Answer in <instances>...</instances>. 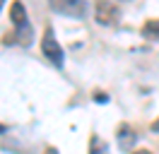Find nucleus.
Masks as SVG:
<instances>
[{
  "label": "nucleus",
  "mask_w": 159,
  "mask_h": 154,
  "mask_svg": "<svg viewBox=\"0 0 159 154\" xmlns=\"http://www.w3.org/2000/svg\"><path fill=\"white\" fill-rule=\"evenodd\" d=\"M10 19H12V24H15V34H7L5 43L17 41L22 46H29L31 38H34V31H31V24H29V19H27V7L22 5L20 0H15L10 5Z\"/></svg>",
  "instance_id": "nucleus-1"
},
{
  "label": "nucleus",
  "mask_w": 159,
  "mask_h": 154,
  "mask_svg": "<svg viewBox=\"0 0 159 154\" xmlns=\"http://www.w3.org/2000/svg\"><path fill=\"white\" fill-rule=\"evenodd\" d=\"M94 17H97L99 24L111 27V24L118 22L120 10H118V5H116L113 0H97V2H94Z\"/></svg>",
  "instance_id": "nucleus-2"
},
{
  "label": "nucleus",
  "mask_w": 159,
  "mask_h": 154,
  "mask_svg": "<svg viewBox=\"0 0 159 154\" xmlns=\"http://www.w3.org/2000/svg\"><path fill=\"white\" fill-rule=\"evenodd\" d=\"M48 5L53 12L58 15H68V17L82 19L87 15V2L84 0H48Z\"/></svg>",
  "instance_id": "nucleus-3"
},
{
  "label": "nucleus",
  "mask_w": 159,
  "mask_h": 154,
  "mask_svg": "<svg viewBox=\"0 0 159 154\" xmlns=\"http://www.w3.org/2000/svg\"><path fill=\"white\" fill-rule=\"evenodd\" d=\"M41 53L48 58L53 65H63V48H60V43L56 41V36H53V29H46L43 31V38H41Z\"/></svg>",
  "instance_id": "nucleus-4"
},
{
  "label": "nucleus",
  "mask_w": 159,
  "mask_h": 154,
  "mask_svg": "<svg viewBox=\"0 0 159 154\" xmlns=\"http://www.w3.org/2000/svg\"><path fill=\"white\" fill-rule=\"evenodd\" d=\"M135 140H138L135 130H133L128 123H120V125H118V144L123 147V149H130Z\"/></svg>",
  "instance_id": "nucleus-5"
},
{
  "label": "nucleus",
  "mask_w": 159,
  "mask_h": 154,
  "mask_svg": "<svg viewBox=\"0 0 159 154\" xmlns=\"http://www.w3.org/2000/svg\"><path fill=\"white\" fill-rule=\"evenodd\" d=\"M142 36L149 41H159V19H147L142 24Z\"/></svg>",
  "instance_id": "nucleus-6"
},
{
  "label": "nucleus",
  "mask_w": 159,
  "mask_h": 154,
  "mask_svg": "<svg viewBox=\"0 0 159 154\" xmlns=\"http://www.w3.org/2000/svg\"><path fill=\"white\" fill-rule=\"evenodd\" d=\"M89 154H106V142L99 140L97 135L89 140Z\"/></svg>",
  "instance_id": "nucleus-7"
},
{
  "label": "nucleus",
  "mask_w": 159,
  "mask_h": 154,
  "mask_svg": "<svg viewBox=\"0 0 159 154\" xmlns=\"http://www.w3.org/2000/svg\"><path fill=\"white\" fill-rule=\"evenodd\" d=\"M94 101H101V104H106V101H109V96L104 94V92H94Z\"/></svg>",
  "instance_id": "nucleus-8"
},
{
  "label": "nucleus",
  "mask_w": 159,
  "mask_h": 154,
  "mask_svg": "<svg viewBox=\"0 0 159 154\" xmlns=\"http://www.w3.org/2000/svg\"><path fill=\"white\" fill-rule=\"evenodd\" d=\"M133 154H152L149 149H138V152H133Z\"/></svg>",
  "instance_id": "nucleus-9"
},
{
  "label": "nucleus",
  "mask_w": 159,
  "mask_h": 154,
  "mask_svg": "<svg viewBox=\"0 0 159 154\" xmlns=\"http://www.w3.org/2000/svg\"><path fill=\"white\" fill-rule=\"evenodd\" d=\"M152 130H154V133L159 130V120H154V123H152Z\"/></svg>",
  "instance_id": "nucleus-10"
},
{
  "label": "nucleus",
  "mask_w": 159,
  "mask_h": 154,
  "mask_svg": "<svg viewBox=\"0 0 159 154\" xmlns=\"http://www.w3.org/2000/svg\"><path fill=\"white\" fill-rule=\"evenodd\" d=\"M46 154H58V152H56L53 147H48V149H46Z\"/></svg>",
  "instance_id": "nucleus-11"
},
{
  "label": "nucleus",
  "mask_w": 159,
  "mask_h": 154,
  "mask_svg": "<svg viewBox=\"0 0 159 154\" xmlns=\"http://www.w3.org/2000/svg\"><path fill=\"white\" fill-rule=\"evenodd\" d=\"M5 130H7V125H2V123H0V135L5 133Z\"/></svg>",
  "instance_id": "nucleus-12"
},
{
  "label": "nucleus",
  "mask_w": 159,
  "mask_h": 154,
  "mask_svg": "<svg viewBox=\"0 0 159 154\" xmlns=\"http://www.w3.org/2000/svg\"><path fill=\"white\" fill-rule=\"evenodd\" d=\"M0 10H2V0H0Z\"/></svg>",
  "instance_id": "nucleus-13"
}]
</instances>
